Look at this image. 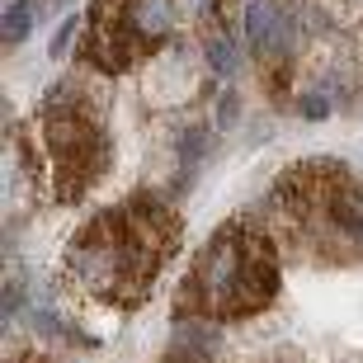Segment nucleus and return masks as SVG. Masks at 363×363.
<instances>
[{
    "instance_id": "nucleus-9",
    "label": "nucleus",
    "mask_w": 363,
    "mask_h": 363,
    "mask_svg": "<svg viewBox=\"0 0 363 363\" xmlns=\"http://www.w3.org/2000/svg\"><path fill=\"white\" fill-rule=\"evenodd\" d=\"M302 108H307V118H321V113H325V99H302Z\"/></svg>"
},
{
    "instance_id": "nucleus-8",
    "label": "nucleus",
    "mask_w": 363,
    "mask_h": 363,
    "mask_svg": "<svg viewBox=\"0 0 363 363\" xmlns=\"http://www.w3.org/2000/svg\"><path fill=\"white\" fill-rule=\"evenodd\" d=\"M71 33H76V24H71V19H67V24H62V28H57V33H52V57H62V52H67Z\"/></svg>"
},
{
    "instance_id": "nucleus-6",
    "label": "nucleus",
    "mask_w": 363,
    "mask_h": 363,
    "mask_svg": "<svg viewBox=\"0 0 363 363\" xmlns=\"http://www.w3.org/2000/svg\"><path fill=\"white\" fill-rule=\"evenodd\" d=\"M28 28H33V10H28V0H14L5 10V48H19L28 38Z\"/></svg>"
},
{
    "instance_id": "nucleus-5",
    "label": "nucleus",
    "mask_w": 363,
    "mask_h": 363,
    "mask_svg": "<svg viewBox=\"0 0 363 363\" xmlns=\"http://www.w3.org/2000/svg\"><path fill=\"white\" fill-rule=\"evenodd\" d=\"M179 0H94L81 57L104 76H123L175 38Z\"/></svg>"
},
{
    "instance_id": "nucleus-7",
    "label": "nucleus",
    "mask_w": 363,
    "mask_h": 363,
    "mask_svg": "<svg viewBox=\"0 0 363 363\" xmlns=\"http://www.w3.org/2000/svg\"><path fill=\"white\" fill-rule=\"evenodd\" d=\"M208 57H213V67L222 71V76H231V67H236V57H231V43H227V38H213Z\"/></svg>"
},
{
    "instance_id": "nucleus-3",
    "label": "nucleus",
    "mask_w": 363,
    "mask_h": 363,
    "mask_svg": "<svg viewBox=\"0 0 363 363\" xmlns=\"http://www.w3.org/2000/svg\"><path fill=\"white\" fill-rule=\"evenodd\" d=\"M283 241L311 259H354L363 250V184L340 161H302L269 189Z\"/></svg>"
},
{
    "instance_id": "nucleus-1",
    "label": "nucleus",
    "mask_w": 363,
    "mask_h": 363,
    "mask_svg": "<svg viewBox=\"0 0 363 363\" xmlns=\"http://www.w3.org/2000/svg\"><path fill=\"white\" fill-rule=\"evenodd\" d=\"M179 231H184V222H179V213L165 199L133 194V199L104 208L99 217H90L76 231L62 269L94 302L128 311L156 288L165 264L175 259Z\"/></svg>"
},
{
    "instance_id": "nucleus-2",
    "label": "nucleus",
    "mask_w": 363,
    "mask_h": 363,
    "mask_svg": "<svg viewBox=\"0 0 363 363\" xmlns=\"http://www.w3.org/2000/svg\"><path fill=\"white\" fill-rule=\"evenodd\" d=\"M279 297V250L255 217H231L208 236L184 283L175 311L184 321H236L255 316Z\"/></svg>"
},
{
    "instance_id": "nucleus-4",
    "label": "nucleus",
    "mask_w": 363,
    "mask_h": 363,
    "mask_svg": "<svg viewBox=\"0 0 363 363\" xmlns=\"http://www.w3.org/2000/svg\"><path fill=\"white\" fill-rule=\"evenodd\" d=\"M24 165L52 203H76L108 170V133L81 85L57 81L24 128Z\"/></svg>"
}]
</instances>
